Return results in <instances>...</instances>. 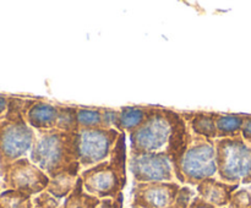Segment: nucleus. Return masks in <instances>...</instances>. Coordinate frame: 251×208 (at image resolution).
<instances>
[{"instance_id": "nucleus-1", "label": "nucleus", "mask_w": 251, "mask_h": 208, "mask_svg": "<svg viewBox=\"0 0 251 208\" xmlns=\"http://www.w3.org/2000/svg\"><path fill=\"white\" fill-rule=\"evenodd\" d=\"M193 139V134L180 113L156 105L144 125L129 135V156L163 152L171 157L176 171Z\"/></svg>"}, {"instance_id": "nucleus-2", "label": "nucleus", "mask_w": 251, "mask_h": 208, "mask_svg": "<svg viewBox=\"0 0 251 208\" xmlns=\"http://www.w3.org/2000/svg\"><path fill=\"white\" fill-rule=\"evenodd\" d=\"M29 159L49 178H55L59 173L80 162L77 134L58 129L37 131Z\"/></svg>"}, {"instance_id": "nucleus-3", "label": "nucleus", "mask_w": 251, "mask_h": 208, "mask_svg": "<svg viewBox=\"0 0 251 208\" xmlns=\"http://www.w3.org/2000/svg\"><path fill=\"white\" fill-rule=\"evenodd\" d=\"M217 174L232 185L251 184V144L242 136L215 139Z\"/></svg>"}, {"instance_id": "nucleus-4", "label": "nucleus", "mask_w": 251, "mask_h": 208, "mask_svg": "<svg viewBox=\"0 0 251 208\" xmlns=\"http://www.w3.org/2000/svg\"><path fill=\"white\" fill-rule=\"evenodd\" d=\"M217 174L215 141L194 136L193 142L174 171L180 183L199 185L206 179L215 178Z\"/></svg>"}, {"instance_id": "nucleus-5", "label": "nucleus", "mask_w": 251, "mask_h": 208, "mask_svg": "<svg viewBox=\"0 0 251 208\" xmlns=\"http://www.w3.org/2000/svg\"><path fill=\"white\" fill-rule=\"evenodd\" d=\"M36 135L25 119L0 120V173L14 162L26 158Z\"/></svg>"}, {"instance_id": "nucleus-6", "label": "nucleus", "mask_w": 251, "mask_h": 208, "mask_svg": "<svg viewBox=\"0 0 251 208\" xmlns=\"http://www.w3.org/2000/svg\"><path fill=\"white\" fill-rule=\"evenodd\" d=\"M119 135L117 129H80L78 161L82 169L108 161Z\"/></svg>"}, {"instance_id": "nucleus-7", "label": "nucleus", "mask_w": 251, "mask_h": 208, "mask_svg": "<svg viewBox=\"0 0 251 208\" xmlns=\"http://www.w3.org/2000/svg\"><path fill=\"white\" fill-rule=\"evenodd\" d=\"M127 169L135 183H173L174 169L167 153L129 156Z\"/></svg>"}, {"instance_id": "nucleus-8", "label": "nucleus", "mask_w": 251, "mask_h": 208, "mask_svg": "<svg viewBox=\"0 0 251 208\" xmlns=\"http://www.w3.org/2000/svg\"><path fill=\"white\" fill-rule=\"evenodd\" d=\"M80 178L83 188L96 197H117L126 185V179L120 176L109 161L83 169Z\"/></svg>"}, {"instance_id": "nucleus-9", "label": "nucleus", "mask_w": 251, "mask_h": 208, "mask_svg": "<svg viewBox=\"0 0 251 208\" xmlns=\"http://www.w3.org/2000/svg\"><path fill=\"white\" fill-rule=\"evenodd\" d=\"M1 174L12 190L22 192H41L50 183V178L27 157L7 165Z\"/></svg>"}, {"instance_id": "nucleus-10", "label": "nucleus", "mask_w": 251, "mask_h": 208, "mask_svg": "<svg viewBox=\"0 0 251 208\" xmlns=\"http://www.w3.org/2000/svg\"><path fill=\"white\" fill-rule=\"evenodd\" d=\"M179 190L176 183H135V202L141 208H167Z\"/></svg>"}, {"instance_id": "nucleus-11", "label": "nucleus", "mask_w": 251, "mask_h": 208, "mask_svg": "<svg viewBox=\"0 0 251 208\" xmlns=\"http://www.w3.org/2000/svg\"><path fill=\"white\" fill-rule=\"evenodd\" d=\"M59 117V104L36 99L25 115L27 124L37 131L56 129Z\"/></svg>"}, {"instance_id": "nucleus-12", "label": "nucleus", "mask_w": 251, "mask_h": 208, "mask_svg": "<svg viewBox=\"0 0 251 208\" xmlns=\"http://www.w3.org/2000/svg\"><path fill=\"white\" fill-rule=\"evenodd\" d=\"M156 105H126L118 109L115 129L120 134H132L144 125Z\"/></svg>"}, {"instance_id": "nucleus-13", "label": "nucleus", "mask_w": 251, "mask_h": 208, "mask_svg": "<svg viewBox=\"0 0 251 208\" xmlns=\"http://www.w3.org/2000/svg\"><path fill=\"white\" fill-rule=\"evenodd\" d=\"M188 124L193 136L203 137L206 139H217V127H216L215 112H179Z\"/></svg>"}, {"instance_id": "nucleus-14", "label": "nucleus", "mask_w": 251, "mask_h": 208, "mask_svg": "<svg viewBox=\"0 0 251 208\" xmlns=\"http://www.w3.org/2000/svg\"><path fill=\"white\" fill-rule=\"evenodd\" d=\"M238 188V185L227 184L215 178L206 179L198 185L199 195L203 201H207L212 206H225L232 198L233 192Z\"/></svg>"}, {"instance_id": "nucleus-15", "label": "nucleus", "mask_w": 251, "mask_h": 208, "mask_svg": "<svg viewBox=\"0 0 251 208\" xmlns=\"http://www.w3.org/2000/svg\"><path fill=\"white\" fill-rule=\"evenodd\" d=\"M82 169L80 162L71 168L59 173L55 178L50 179V183L47 186V192L56 198H61L66 195H70L76 185V181L80 178V170Z\"/></svg>"}, {"instance_id": "nucleus-16", "label": "nucleus", "mask_w": 251, "mask_h": 208, "mask_svg": "<svg viewBox=\"0 0 251 208\" xmlns=\"http://www.w3.org/2000/svg\"><path fill=\"white\" fill-rule=\"evenodd\" d=\"M244 116L245 115L243 114L217 113V115H216L217 139H233V137L242 136Z\"/></svg>"}, {"instance_id": "nucleus-17", "label": "nucleus", "mask_w": 251, "mask_h": 208, "mask_svg": "<svg viewBox=\"0 0 251 208\" xmlns=\"http://www.w3.org/2000/svg\"><path fill=\"white\" fill-rule=\"evenodd\" d=\"M100 203L96 196L83 192V185L81 178L77 179L74 190L68 196L64 208H95Z\"/></svg>"}, {"instance_id": "nucleus-18", "label": "nucleus", "mask_w": 251, "mask_h": 208, "mask_svg": "<svg viewBox=\"0 0 251 208\" xmlns=\"http://www.w3.org/2000/svg\"><path fill=\"white\" fill-rule=\"evenodd\" d=\"M126 153V137H125V134H120L114 147H113L112 152H110L108 161L114 166L115 170L120 174V176L127 180L126 164L129 157H127Z\"/></svg>"}, {"instance_id": "nucleus-19", "label": "nucleus", "mask_w": 251, "mask_h": 208, "mask_svg": "<svg viewBox=\"0 0 251 208\" xmlns=\"http://www.w3.org/2000/svg\"><path fill=\"white\" fill-rule=\"evenodd\" d=\"M56 129L60 131L78 134L80 125L77 120V107L74 105L59 104V117L56 122Z\"/></svg>"}, {"instance_id": "nucleus-20", "label": "nucleus", "mask_w": 251, "mask_h": 208, "mask_svg": "<svg viewBox=\"0 0 251 208\" xmlns=\"http://www.w3.org/2000/svg\"><path fill=\"white\" fill-rule=\"evenodd\" d=\"M80 129H103V108L77 107Z\"/></svg>"}, {"instance_id": "nucleus-21", "label": "nucleus", "mask_w": 251, "mask_h": 208, "mask_svg": "<svg viewBox=\"0 0 251 208\" xmlns=\"http://www.w3.org/2000/svg\"><path fill=\"white\" fill-rule=\"evenodd\" d=\"M229 208H249L251 206V192L248 188H240L232 195Z\"/></svg>"}, {"instance_id": "nucleus-22", "label": "nucleus", "mask_w": 251, "mask_h": 208, "mask_svg": "<svg viewBox=\"0 0 251 208\" xmlns=\"http://www.w3.org/2000/svg\"><path fill=\"white\" fill-rule=\"evenodd\" d=\"M191 197H193V191L189 187H181L179 190L178 195L176 198V206L179 208H188L189 203H190Z\"/></svg>"}, {"instance_id": "nucleus-23", "label": "nucleus", "mask_w": 251, "mask_h": 208, "mask_svg": "<svg viewBox=\"0 0 251 208\" xmlns=\"http://www.w3.org/2000/svg\"><path fill=\"white\" fill-rule=\"evenodd\" d=\"M36 202L39 208H56V206H58L56 198L51 196L49 192H42L36 198Z\"/></svg>"}, {"instance_id": "nucleus-24", "label": "nucleus", "mask_w": 251, "mask_h": 208, "mask_svg": "<svg viewBox=\"0 0 251 208\" xmlns=\"http://www.w3.org/2000/svg\"><path fill=\"white\" fill-rule=\"evenodd\" d=\"M242 137L245 142L251 144V115H245L242 127Z\"/></svg>"}, {"instance_id": "nucleus-25", "label": "nucleus", "mask_w": 251, "mask_h": 208, "mask_svg": "<svg viewBox=\"0 0 251 208\" xmlns=\"http://www.w3.org/2000/svg\"><path fill=\"white\" fill-rule=\"evenodd\" d=\"M122 206H123V193H119L115 200L102 201L98 208H122Z\"/></svg>"}, {"instance_id": "nucleus-26", "label": "nucleus", "mask_w": 251, "mask_h": 208, "mask_svg": "<svg viewBox=\"0 0 251 208\" xmlns=\"http://www.w3.org/2000/svg\"><path fill=\"white\" fill-rule=\"evenodd\" d=\"M190 208H215V206L210 205L208 202H205V201L201 200L200 197H196Z\"/></svg>"}, {"instance_id": "nucleus-27", "label": "nucleus", "mask_w": 251, "mask_h": 208, "mask_svg": "<svg viewBox=\"0 0 251 208\" xmlns=\"http://www.w3.org/2000/svg\"><path fill=\"white\" fill-rule=\"evenodd\" d=\"M7 98L9 97H5V95L0 94V120L4 117L5 113H6L7 110V103H9Z\"/></svg>"}, {"instance_id": "nucleus-28", "label": "nucleus", "mask_w": 251, "mask_h": 208, "mask_svg": "<svg viewBox=\"0 0 251 208\" xmlns=\"http://www.w3.org/2000/svg\"><path fill=\"white\" fill-rule=\"evenodd\" d=\"M167 208H179V207H176H176H167Z\"/></svg>"}, {"instance_id": "nucleus-29", "label": "nucleus", "mask_w": 251, "mask_h": 208, "mask_svg": "<svg viewBox=\"0 0 251 208\" xmlns=\"http://www.w3.org/2000/svg\"><path fill=\"white\" fill-rule=\"evenodd\" d=\"M132 208H140V207H137V206H136V207H132Z\"/></svg>"}]
</instances>
